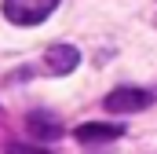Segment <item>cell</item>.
Listing matches in <instances>:
<instances>
[{"label": "cell", "instance_id": "obj_3", "mask_svg": "<svg viewBox=\"0 0 157 154\" xmlns=\"http://www.w3.org/2000/svg\"><path fill=\"white\" fill-rule=\"evenodd\" d=\"M26 128H29V136H37V140H44V143H51V140L62 136V117L51 114V110H44V107H37V110L26 114Z\"/></svg>", "mask_w": 157, "mask_h": 154}, {"label": "cell", "instance_id": "obj_1", "mask_svg": "<svg viewBox=\"0 0 157 154\" xmlns=\"http://www.w3.org/2000/svg\"><path fill=\"white\" fill-rule=\"evenodd\" d=\"M55 7H59V0H4V18L15 26H37Z\"/></svg>", "mask_w": 157, "mask_h": 154}, {"label": "cell", "instance_id": "obj_4", "mask_svg": "<svg viewBox=\"0 0 157 154\" xmlns=\"http://www.w3.org/2000/svg\"><path fill=\"white\" fill-rule=\"evenodd\" d=\"M77 63H80V51L73 44H55V48H48V55H44V66H48L51 74H59V77L73 74Z\"/></svg>", "mask_w": 157, "mask_h": 154}, {"label": "cell", "instance_id": "obj_2", "mask_svg": "<svg viewBox=\"0 0 157 154\" xmlns=\"http://www.w3.org/2000/svg\"><path fill=\"white\" fill-rule=\"evenodd\" d=\"M150 92L146 88H132V84H121V88H113L106 99H102V107L110 110V114H139V110H146L150 107Z\"/></svg>", "mask_w": 157, "mask_h": 154}, {"label": "cell", "instance_id": "obj_5", "mask_svg": "<svg viewBox=\"0 0 157 154\" xmlns=\"http://www.w3.org/2000/svg\"><path fill=\"white\" fill-rule=\"evenodd\" d=\"M73 136H77L80 143H110V140L124 136V128H121V125H99V121H88V125H80Z\"/></svg>", "mask_w": 157, "mask_h": 154}, {"label": "cell", "instance_id": "obj_6", "mask_svg": "<svg viewBox=\"0 0 157 154\" xmlns=\"http://www.w3.org/2000/svg\"><path fill=\"white\" fill-rule=\"evenodd\" d=\"M7 154H40V151H29V147H7Z\"/></svg>", "mask_w": 157, "mask_h": 154}]
</instances>
